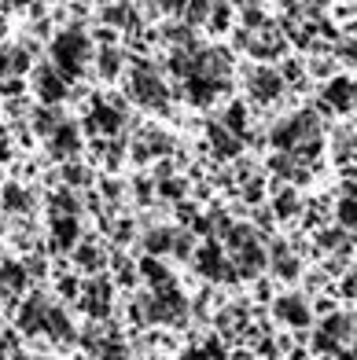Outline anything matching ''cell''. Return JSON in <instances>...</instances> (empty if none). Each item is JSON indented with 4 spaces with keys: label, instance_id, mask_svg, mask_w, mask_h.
Listing matches in <instances>:
<instances>
[{
    "label": "cell",
    "instance_id": "cell-1",
    "mask_svg": "<svg viewBox=\"0 0 357 360\" xmlns=\"http://www.w3.org/2000/svg\"><path fill=\"white\" fill-rule=\"evenodd\" d=\"M85 59H89V37L81 34L77 26L56 34V41H52V63H56V70H59L63 77H67V81L81 77V70H85Z\"/></svg>",
    "mask_w": 357,
    "mask_h": 360
},
{
    "label": "cell",
    "instance_id": "cell-2",
    "mask_svg": "<svg viewBox=\"0 0 357 360\" xmlns=\"http://www.w3.org/2000/svg\"><path fill=\"white\" fill-rule=\"evenodd\" d=\"M48 313H52V305H48L41 294H30V298L23 302V309H19V327L26 335H44Z\"/></svg>",
    "mask_w": 357,
    "mask_h": 360
},
{
    "label": "cell",
    "instance_id": "cell-3",
    "mask_svg": "<svg viewBox=\"0 0 357 360\" xmlns=\"http://www.w3.org/2000/svg\"><path fill=\"white\" fill-rule=\"evenodd\" d=\"M34 85H37V96H41L44 107H56L63 96H67V77H63L56 67H37Z\"/></svg>",
    "mask_w": 357,
    "mask_h": 360
},
{
    "label": "cell",
    "instance_id": "cell-4",
    "mask_svg": "<svg viewBox=\"0 0 357 360\" xmlns=\"http://www.w3.org/2000/svg\"><path fill=\"white\" fill-rule=\"evenodd\" d=\"M133 96L140 103H148V107H162V103H166V89H162V81L151 70H137L133 74Z\"/></svg>",
    "mask_w": 357,
    "mask_h": 360
},
{
    "label": "cell",
    "instance_id": "cell-5",
    "mask_svg": "<svg viewBox=\"0 0 357 360\" xmlns=\"http://www.w3.org/2000/svg\"><path fill=\"white\" fill-rule=\"evenodd\" d=\"M77 147H81V136H77V129L70 122H63L52 136H48V151H52L56 158H70L77 155Z\"/></svg>",
    "mask_w": 357,
    "mask_h": 360
},
{
    "label": "cell",
    "instance_id": "cell-6",
    "mask_svg": "<svg viewBox=\"0 0 357 360\" xmlns=\"http://www.w3.org/2000/svg\"><path fill=\"white\" fill-rule=\"evenodd\" d=\"M111 309V283L107 280H92L85 287V313L89 316H107Z\"/></svg>",
    "mask_w": 357,
    "mask_h": 360
},
{
    "label": "cell",
    "instance_id": "cell-7",
    "mask_svg": "<svg viewBox=\"0 0 357 360\" xmlns=\"http://www.w3.org/2000/svg\"><path fill=\"white\" fill-rule=\"evenodd\" d=\"M81 236L77 217H52V247L56 250H70Z\"/></svg>",
    "mask_w": 357,
    "mask_h": 360
},
{
    "label": "cell",
    "instance_id": "cell-8",
    "mask_svg": "<svg viewBox=\"0 0 357 360\" xmlns=\"http://www.w3.org/2000/svg\"><path fill=\"white\" fill-rule=\"evenodd\" d=\"M118 125H122L118 110L96 100V107H92V114H89V129H92V133H118Z\"/></svg>",
    "mask_w": 357,
    "mask_h": 360
},
{
    "label": "cell",
    "instance_id": "cell-9",
    "mask_svg": "<svg viewBox=\"0 0 357 360\" xmlns=\"http://www.w3.org/2000/svg\"><path fill=\"white\" fill-rule=\"evenodd\" d=\"M4 210H11V214H30L34 210V195L23 184H8L4 188Z\"/></svg>",
    "mask_w": 357,
    "mask_h": 360
},
{
    "label": "cell",
    "instance_id": "cell-10",
    "mask_svg": "<svg viewBox=\"0 0 357 360\" xmlns=\"http://www.w3.org/2000/svg\"><path fill=\"white\" fill-rule=\"evenodd\" d=\"M26 280H30V272H26V265H0V290H8V294H15V290H23L26 287Z\"/></svg>",
    "mask_w": 357,
    "mask_h": 360
},
{
    "label": "cell",
    "instance_id": "cell-11",
    "mask_svg": "<svg viewBox=\"0 0 357 360\" xmlns=\"http://www.w3.org/2000/svg\"><path fill=\"white\" fill-rule=\"evenodd\" d=\"M48 206H52V217H77V199H74V191H67V188L52 191Z\"/></svg>",
    "mask_w": 357,
    "mask_h": 360
},
{
    "label": "cell",
    "instance_id": "cell-12",
    "mask_svg": "<svg viewBox=\"0 0 357 360\" xmlns=\"http://www.w3.org/2000/svg\"><path fill=\"white\" fill-rule=\"evenodd\" d=\"M77 265L85 269V272H96V269H104V261H107V254L96 247V243H85V247H77Z\"/></svg>",
    "mask_w": 357,
    "mask_h": 360
},
{
    "label": "cell",
    "instance_id": "cell-13",
    "mask_svg": "<svg viewBox=\"0 0 357 360\" xmlns=\"http://www.w3.org/2000/svg\"><path fill=\"white\" fill-rule=\"evenodd\" d=\"M44 335H52L56 342H67V338L74 335V331H70V320H67V313H63V309H52V313H48Z\"/></svg>",
    "mask_w": 357,
    "mask_h": 360
},
{
    "label": "cell",
    "instance_id": "cell-14",
    "mask_svg": "<svg viewBox=\"0 0 357 360\" xmlns=\"http://www.w3.org/2000/svg\"><path fill=\"white\" fill-rule=\"evenodd\" d=\"M59 125H63V122H59V110H56V107H41V110H34V129H37V133L52 136Z\"/></svg>",
    "mask_w": 357,
    "mask_h": 360
},
{
    "label": "cell",
    "instance_id": "cell-15",
    "mask_svg": "<svg viewBox=\"0 0 357 360\" xmlns=\"http://www.w3.org/2000/svg\"><path fill=\"white\" fill-rule=\"evenodd\" d=\"M251 85H254V92L262 96V100H269V96H277V92H280V77H277V74H269V70H258Z\"/></svg>",
    "mask_w": 357,
    "mask_h": 360
},
{
    "label": "cell",
    "instance_id": "cell-16",
    "mask_svg": "<svg viewBox=\"0 0 357 360\" xmlns=\"http://www.w3.org/2000/svg\"><path fill=\"white\" fill-rule=\"evenodd\" d=\"M96 67H100V77H115L118 67H122V52L118 48H104L100 59H96Z\"/></svg>",
    "mask_w": 357,
    "mask_h": 360
},
{
    "label": "cell",
    "instance_id": "cell-17",
    "mask_svg": "<svg viewBox=\"0 0 357 360\" xmlns=\"http://www.w3.org/2000/svg\"><path fill=\"white\" fill-rule=\"evenodd\" d=\"M280 316H284V320H291V323H306V316H310V313L302 309V302L284 298V302H280Z\"/></svg>",
    "mask_w": 357,
    "mask_h": 360
},
{
    "label": "cell",
    "instance_id": "cell-18",
    "mask_svg": "<svg viewBox=\"0 0 357 360\" xmlns=\"http://www.w3.org/2000/svg\"><path fill=\"white\" fill-rule=\"evenodd\" d=\"M63 180H67V184H89L92 180V173L85 169V166H77V162H67V166H63Z\"/></svg>",
    "mask_w": 357,
    "mask_h": 360
},
{
    "label": "cell",
    "instance_id": "cell-19",
    "mask_svg": "<svg viewBox=\"0 0 357 360\" xmlns=\"http://www.w3.org/2000/svg\"><path fill=\"white\" fill-rule=\"evenodd\" d=\"M30 70V52L26 48H11V74H26Z\"/></svg>",
    "mask_w": 357,
    "mask_h": 360
},
{
    "label": "cell",
    "instance_id": "cell-20",
    "mask_svg": "<svg viewBox=\"0 0 357 360\" xmlns=\"http://www.w3.org/2000/svg\"><path fill=\"white\" fill-rule=\"evenodd\" d=\"M328 100H332L335 107H346V100H350V85H346V81H335L332 92H328Z\"/></svg>",
    "mask_w": 357,
    "mask_h": 360
},
{
    "label": "cell",
    "instance_id": "cell-21",
    "mask_svg": "<svg viewBox=\"0 0 357 360\" xmlns=\"http://www.w3.org/2000/svg\"><path fill=\"white\" fill-rule=\"evenodd\" d=\"M104 19H107V22H115V26H125L129 19H133V11H129V8H107Z\"/></svg>",
    "mask_w": 357,
    "mask_h": 360
},
{
    "label": "cell",
    "instance_id": "cell-22",
    "mask_svg": "<svg viewBox=\"0 0 357 360\" xmlns=\"http://www.w3.org/2000/svg\"><path fill=\"white\" fill-rule=\"evenodd\" d=\"M214 140H218V147H221L225 155H232V151H236V140L225 136V129H214Z\"/></svg>",
    "mask_w": 357,
    "mask_h": 360
},
{
    "label": "cell",
    "instance_id": "cell-23",
    "mask_svg": "<svg viewBox=\"0 0 357 360\" xmlns=\"http://www.w3.org/2000/svg\"><path fill=\"white\" fill-rule=\"evenodd\" d=\"M339 217H343L346 224H357V202H343L339 206Z\"/></svg>",
    "mask_w": 357,
    "mask_h": 360
},
{
    "label": "cell",
    "instance_id": "cell-24",
    "mask_svg": "<svg viewBox=\"0 0 357 360\" xmlns=\"http://www.w3.org/2000/svg\"><path fill=\"white\" fill-rule=\"evenodd\" d=\"M166 243H170V236H166V232H155V236H148V247H151L155 254H158L162 247H166Z\"/></svg>",
    "mask_w": 357,
    "mask_h": 360
},
{
    "label": "cell",
    "instance_id": "cell-25",
    "mask_svg": "<svg viewBox=\"0 0 357 360\" xmlns=\"http://www.w3.org/2000/svg\"><path fill=\"white\" fill-rule=\"evenodd\" d=\"M11 74V48H0V77Z\"/></svg>",
    "mask_w": 357,
    "mask_h": 360
},
{
    "label": "cell",
    "instance_id": "cell-26",
    "mask_svg": "<svg viewBox=\"0 0 357 360\" xmlns=\"http://www.w3.org/2000/svg\"><path fill=\"white\" fill-rule=\"evenodd\" d=\"M26 272H30V276H41V272H44V261H41V257H26Z\"/></svg>",
    "mask_w": 357,
    "mask_h": 360
},
{
    "label": "cell",
    "instance_id": "cell-27",
    "mask_svg": "<svg viewBox=\"0 0 357 360\" xmlns=\"http://www.w3.org/2000/svg\"><path fill=\"white\" fill-rule=\"evenodd\" d=\"M59 294H63V298H74V294H77V283H74V280H59Z\"/></svg>",
    "mask_w": 357,
    "mask_h": 360
},
{
    "label": "cell",
    "instance_id": "cell-28",
    "mask_svg": "<svg viewBox=\"0 0 357 360\" xmlns=\"http://www.w3.org/2000/svg\"><path fill=\"white\" fill-rule=\"evenodd\" d=\"M229 125H232V129L243 125V107H232V110H229Z\"/></svg>",
    "mask_w": 357,
    "mask_h": 360
},
{
    "label": "cell",
    "instance_id": "cell-29",
    "mask_svg": "<svg viewBox=\"0 0 357 360\" xmlns=\"http://www.w3.org/2000/svg\"><path fill=\"white\" fill-rule=\"evenodd\" d=\"M8 158V129H0V162Z\"/></svg>",
    "mask_w": 357,
    "mask_h": 360
},
{
    "label": "cell",
    "instance_id": "cell-30",
    "mask_svg": "<svg viewBox=\"0 0 357 360\" xmlns=\"http://www.w3.org/2000/svg\"><path fill=\"white\" fill-rule=\"evenodd\" d=\"M8 92H11V96H19L23 85H19V81H4V96H8Z\"/></svg>",
    "mask_w": 357,
    "mask_h": 360
},
{
    "label": "cell",
    "instance_id": "cell-31",
    "mask_svg": "<svg viewBox=\"0 0 357 360\" xmlns=\"http://www.w3.org/2000/svg\"><path fill=\"white\" fill-rule=\"evenodd\" d=\"M184 360H206V356H203V353H188Z\"/></svg>",
    "mask_w": 357,
    "mask_h": 360
}]
</instances>
